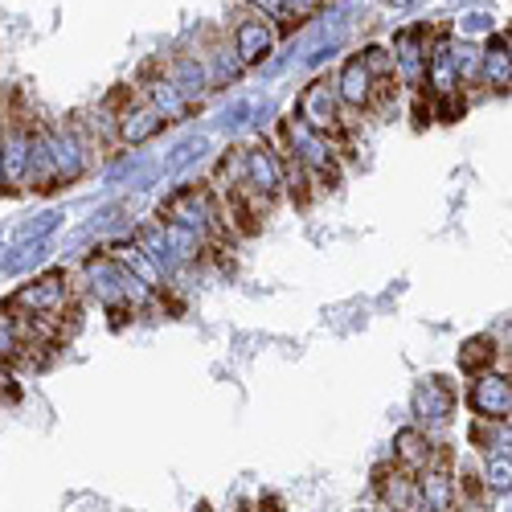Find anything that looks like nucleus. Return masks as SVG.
I'll return each mask as SVG.
<instances>
[{
  "label": "nucleus",
  "mask_w": 512,
  "mask_h": 512,
  "mask_svg": "<svg viewBox=\"0 0 512 512\" xmlns=\"http://www.w3.org/2000/svg\"><path fill=\"white\" fill-rule=\"evenodd\" d=\"M476 87L512 91V50H508L504 33H492L480 46V82H476Z\"/></svg>",
  "instance_id": "obj_17"
},
{
  "label": "nucleus",
  "mask_w": 512,
  "mask_h": 512,
  "mask_svg": "<svg viewBox=\"0 0 512 512\" xmlns=\"http://www.w3.org/2000/svg\"><path fill=\"white\" fill-rule=\"evenodd\" d=\"M33 115L13 107L0 123V164H5V193L29 189V156H33Z\"/></svg>",
  "instance_id": "obj_5"
},
{
  "label": "nucleus",
  "mask_w": 512,
  "mask_h": 512,
  "mask_svg": "<svg viewBox=\"0 0 512 512\" xmlns=\"http://www.w3.org/2000/svg\"><path fill=\"white\" fill-rule=\"evenodd\" d=\"M336 95H340V107H345V115L353 111V115H365V111H373V95H377V78L365 70V62H361V54H349L345 62H340V70H336Z\"/></svg>",
  "instance_id": "obj_14"
},
{
  "label": "nucleus",
  "mask_w": 512,
  "mask_h": 512,
  "mask_svg": "<svg viewBox=\"0 0 512 512\" xmlns=\"http://www.w3.org/2000/svg\"><path fill=\"white\" fill-rule=\"evenodd\" d=\"M160 222H173V226L193 230V234L205 238L213 250H218L222 238H230V230H226V222H222V209H218V197L209 193V185H185V189H177L173 197L164 201Z\"/></svg>",
  "instance_id": "obj_2"
},
{
  "label": "nucleus",
  "mask_w": 512,
  "mask_h": 512,
  "mask_svg": "<svg viewBox=\"0 0 512 512\" xmlns=\"http://www.w3.org/2000/svg\"><path fill=\"white\" fill-rule=\"evenodd\" d=\"M25 361V345H21V336H17V324L9 316V308L0 304V365H21Z\"/></svg>",
  "instance_id": "obj_23"
},
{
  "label": "nucleus",
  "mask_w": 512,
  "mask_h": 512,
  "mask_svg": "<svg viewBox=\"0 0 512 512\" xmlns=\"http://www.w3.org/2000/svg\"><path fill=\"white\" fill-rule=\"evenodd\" d=\"M29 189H33V193H54V189H62V181H58V168H54V156L46 152V144H41V136H37V123H33V156H29Z\"/></svg>",
  "instance_id": "obj_21"
},
{
  "label": "nucleus",
  "mask_w": 512,
  "mask_h": 512,
  "mask_svg": "<svg viewBox=\"0 0 512 512\" xmlns=\"http://www.w3.org/2000/svg\"><path fill=\"white\" fill-rule=\"evenodd\" d=\"M37 136H41V144H46V152L54 156V168H58V181L62 185H74V181H82L91 173V152L82 148V140H78V132L70 127V119H62V123H54V119H37Z\"/></svg>",
  "instance_id": "obj_7"
},
{
  "label": "nucleus",
  "mask_w": 512,
  "mask_h": 512,
  "mask_svg": "<svg viewBox=\"0 0 512 512\" xmlns=\"http://www.w3.org/2000/svg\"><path fill=\"white\" fill-rule=\"evenodd\" d=\"M455 406H459V394L447 377L431 373L422 381V386L414 390V418L422 431H435V426H447L455 418Z\"/></svg>",
  "instance_id": "obj_13"
},
{
  "label": "nucleus",
  "mask_w": 512,
  "mask_h": 512,
  "mask_svg": "<svg viewBox=\"0 0 512 512\" xmlns=\"http://www.w3.org/2000/svg\"><path fill=\"white\" fill-rule=\"evenodd\" d=\"M275 41H279V29L271 17L263 13H246L234 29H230V46H234V58L242 62V70L250 66H263L275 50Z\"/></svg>",
  "instance_id": "obj_11"
},
{
  "label": "nucleus",
  "mask_w": 512,
  "mask_h": 512,
  "mask_svg": "<svg viewBox=\"0 0 512 512\" xmlns=\"http://www.w3.org/2000/svg\"><path fill=\"white\" fill-rule=\"evenodd\" d=\"M357 54H361L365 70H369L377 82L394 78V54H390V46H365V50H357Z\"/></svg>",
  "instance_id": "obj_26"
},
{
  "label": "nucleus",
  "mask_w": 512,
  "mask_h": 512,
  "mask_svg": "<svg viewBox=\"0 0 512 512\" xmlns=\"http://www.w3.org/2000/svg\"><path fill=\"white\" fill-rule=\"evenodd\" d=\"M324 9V0H279V17L287 21V25H279V37L283 33H291L295 25H304L312 13H320Z\"/></svg>",
  "instance_id": "obj_25"
},
{
  "label": "nucleus",
  "mask_w": 512,
  "mask_h": 512,
  "mask_svg": "<svg viewBox=\"0 0 512 512\" xmlns=\"http://www.w3.org/2000/svg\"><path fill=\"white\" fill-rule=\"evenodd\" d=\"M279 148L300 160V168L312 177L316 193H324V189H336V185H340V173H345V152H340L328 136L312 132L308 123H300V115H295V111L279 123Z\"/></svg>",
  "instance_id": "obj_1"
},
{
  "label": "nucleus",
  "mask_w": 512,
  "mask_h": 512,
  "mask_svg": "<svg viewBox=\"0 0 512 512\" xmlns=\"http://www.w3.org/2000/svg\"><path fill=\"white\" fill-rule=\"evenodd\" d=\"M205 70H209V87H226V82H234L242 74V62L234 58V46H230V37H213V46L197 50Z\"/></svg>",
  "instance_id": "obj_19"
},
{
  "label": "nucleus",
  "mask_w": 512,
  "mask_h": 512,
  "mask_svg": "<svg viewBox=\"0 0 512 512\" xmlns=\"http://www.w3.org/2000/svg\"><path fill=\"white\" fill-rule=\"evenodd\" d=\"M295 115H300V123H308L312 132L328 136L340 152L349 156V136H353V127L345 119V107H340V95H336V82L332 78H312L300 103H295Z\"/></svg>",
  "instance_id": "obj_3"
},
{
  "label": "nucleus",
  "mask_w": 512,
  "mask_h": 512,
  "mask_svg": "<svg viewBox=\"0 0 512 512\" xmlns=\"http://www.w3.org/2000/svg\"><path fill=\"white\" fill-rule=\"evenodd\" d=\"M439 455H443V447L431 439V431H422V426H402L394 435V463L406 467L410 476H418L422 467H431Z\"/></svg>",
  "instance_id": "obj_16"
},
{
  "label": "nucleus",
  "mask_w": 512,
  "mask_h": 512,
  "mask_svg": "<svg viewBox=\"0 0 512 512\" xmlns=\"http://www.w3.org/2000/svg\"><path fill=\"white\" fill-rule=\"evenodd\" d=\"M394 82L402 91L418 95L426 91V62H431V29L426 25H406L394 33Z\"/></svg>",
  "instance_id": "obj_8"
},
{
  "label": "nucleus",
  "mask_w": 512,
  "mask_h": 512,
  "mask_svg": "<svg viewBox=\"0 0 512 512\" xmlns=\"http://www.w3.org/2000/svg\"><path fill=\"white\" fill-rule=\"evenodd\" d=\"M164 70L173 74V82L177 87L193 99V103H201L213 87H209V70H205V62H201V54H173V58H164Z\"/></svg>",
  "instance_id": "obj_18"
},
{
  "label": "nucleus",
  "mask_w": 512,
  "mask_h": 512,
  "mask_svg": "<svg viewBox=\"0 0 512 512\" xmlns=\"http://www.w3.org/2000/svg\"><path fill=\"white\" fill-rule=\"evenodd\" d=\"M21 398V381L13 373V365H0V406H13Z\"/></svg>",
  "instance_id": "obj_27"
},
{
  "label": "nucleus",
  "mask_w": 512,
  "mask_h": 512,
  "mask_svg": "<svg viewBox=\"0 0 512 512\" xmlns=\"http://www.w3.org/2000/svg\"><path fill=\"white\" fill-rule=\"evenodd\" d=\"M451 54H455V70H459V87H476L480 82V46L459 41V46H451Z\"/></svg>",
  "instance_id": "obj_24"
},
{
  "label": "nucleus",
  "mask_w": 512,
  "mask_h": 512,
  "mask_svg": "<svg viewBox=\"0 0 512 512\" xmlns=\"http://www.w3.org/2000/svg\"><path fill=\"white\" fill-rule=\"evenodd\" d=\"M0 193H5V164H0Z\"/></svg>",
  "instance_id": "obj_29"
},
{
  "label": "nucleus",
  "mask_w": 512,
  "mask_h": 512,
  "mask_svg": "<svg viewBox=\"0 0 512 512\" xmlns=\"http://www.w3.org/2000/svg\"><path fill=\"white\" fill-rule=\"evenodd\" d=\"M414 484H418V508L422 512H455L459 484H455V467H451L447 451L431 467H422V472L414 476Z\"/></svg>",
  "instance_id": "obj_12"
},
{
  "label": "nucleus",
  "mask_w": 512,
  "mask_h": 512,
  "mask_svg": "<svg viewBox=\"0 0 512 512\" xmlns=\"http://www.w3.org/2000/svg\"><path fill=\"white\" fill-rule=\"evenodd\" d=\"M107 107L115 111V136L123 148H140V144H152L160 132H164V119L156 115V107L136 91V87H123L107 99Z\"/></svg>",
  "instance_id": "obj_6"
},
{
  "label": "nucleus",
  "mask_w": 512,
  "mask_h": 512,
  "mask_svg": "<svg viewBox=\"0 0 512 512\" xmlns=\"http://www.w3.org/2000/svg\"><path fill=\"white\" fill-rule=\"evenodd\" d=\"M467 410L488 422L512 418V373H504V369L476 373L472 386H467Z\"/></svg>",
  "instance_id": "obj_10"
},
{
  "label": "nucleus",
  "mask_w": 512,
  "mask_h": 512,
  "mask_svg": "<svg viewBox=\"0 0 512 512\" xmlns=\"http://www.w3.org/2000/svg\"><path fill=\"white\" fill-rule=\"evenodd\" d=\"M246 185L259 189L263 197H283V160L275 144H250L246 148Z\"/></svg>",
  "instance_id": "obj_15"
},
{
  "label": "nucleus",
  "mask_w": 512,
  "mask_h": 512,
  "mask_svg": "<svg viewBox=\"0 0 512 512\" xmlns=\"http://www.w3.org/2000/svg\"><path fill=\"white\" fill-rule=\"evenodd\" d=\"M242 5H246L250 13H263V17L279 21V0H242Z\"/></svg>",
  "instance_id": "obj_28"
},
{
  "label": "nucleus",
  "mask_w": 512,
  "mask_h": 512,
  "mask_svg": "<svg viewBox=\"0 0 512 512\" xmlns=\"http://www.w3.org/2000/svg\"><path fill=\"white\" fill-rule=\"evenodd\" d=\"M17 308L33 312V316H50V320H78V295H74V283L66 271H46V275H37L33 283H21L13 291V300Z\"/></svg>",
  "instance_id": "obj_4"
},
{
  "label": "nucleus",
  "mask_w": 512,
  "mask_h": 512,
  "mask_svg": "<svg viewBox=\"0 0 512 512\" xmlns=\"http://www.w3.org/2000/svg\"><path fill=\"white\" fill-rule=\"evenodd\" d=\"M480 480H484L488 496H508L512 492V455H488Z\"/></svg>",
  "instance_id": "obj_22"
},
{
  "label": "nucleus",
  "mask_w": 512,
  "mask_h": 512,
  "mask_svg": "<svg viewBox=\"0 0 512 512\" xmlns=\"http://www.w3.org/2000/svg\"><path fill=\"white\" fill-rule=\"evenodd\" d=\"M136 91L156 107V115H160L164 123H181V119H189V115L197 111V103L177 87L173 74L164 70V62H148V70H144V78H140Z\"/></svg>",
  "instance_id": "obj_9"
},
{
  "label": "nucleus",
  "mask_w": 512,
  "mask_h": 512,
  "mask_svg": "<svg viewBox=\"0 0 512 512\" xmlns=\"http://www.w3.org/2000/svg\"><path fill=\"white\" fill-rule=\"evenodd\" d=\"M496 357H500V345H496V336H488V332L467 336L463 345H459V369H463L467 377L496 369Z\"/></svg>",
  "instance_id": "obj_20"
}]
</instances>
